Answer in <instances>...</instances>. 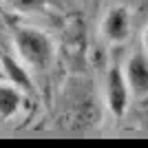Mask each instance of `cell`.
Wrapping results in <instances>:
<instances>
[{
  "label": "cell",
  "instance_id": "cell-1",
  "mask_svg": "<svg viewBox=\"0 0 148 148\" xmlns=\"http://www.w3.org/2000/svg\"><path fill=\"white\" fill-rule=\"evenodd\" d=\"M11 40L20 60L27 66L42 71L53 62V42L42 29L31 27V25H18L13 27Z\"/></svg>",
  "mask_w": 148,
  "mask_h": 148
},
{
  "label": "cell",
  "instance_id": "cell-2",
  "mask_svg": "<svg viewBox=\"0 0 148 148\" xmlns=\"http://www.w3.org/2000/svg\"><path fill=\"white\" fill-rule=\"evenodd\" d=\"M128 99H130V88L126 84L124 71L119 66H111L106 73V106L113 117H124L128 111Z\"/></svg>",
  "mask_w": 148,
  "mask_h": 148
},
{
  "label": "cell",
  "instance_id": "cell-3",
  "mask_svg": "<svg viewBox=\"0 0 148 148\" xmlns=\"http://www.w3.org/2000/svg\"><path fill=\"white\" fill-rule=\"evenodd\" d=\"M102 38L111 44H124L130 38V13L126 7H111L102 20Z\"/></svg>",
  "mask_w": 148,
  "mask_h": 148
},
{
  "label": "cell",
  "instance_id": "cell-4",
  "mask_svg": "<svg viewBox=\"0 0 148 148\" xmlns=\"http://www.w3.org/2000/svg\"><path fill=\"white\" fill-rule=\"evenodd\" d=\"M122 71L130 88V95L137 99L148 97V58L144 53H133Z\"/></svg>",
  "mask_w": 148,
  "mask_h": 148
},
{
  "label": "cell",
  "instance_id": "cell-5",
  "mask_svg": "<svg viewBox=\"0 0 148 148\" xmlns=\"http://www.w3.org/2000/svg\"><path fill=\"white\" fill-rule=\"evenodd\" d=\"M0 64H2V71H5V82H9L11 86L20 88V91H29L31 88V75L20 60L2 53L0 56Z\"/></svg>",
  "mask_w": 148,
  "mask_h": 148
},
{
  "label": "cell",
  "instance_id": "cell-6",
  "mask_svg": "<svg viewBox=\"0 0 148 148\" xmlns=\"http://www.w3.org/2000/svg\"><path fill=\"white\" fill-rule=\"evenodd\" d=\"M20 104H22V91L11 86L9 82H0V117H13L20 111Z\"/></svg>",
  "mask_w": 148,
  "mask_h": 148
},
{
  "label": "cell",
  "instance_id": "cell-7",
  "mask_svg": "<svg viewBox=\"0 0 148 148\" xmlns=\"http://www.w3.org/2000/svg\"><path fill=\"white\" fill-rule=\"evenodd\" d=\"M11 2L18 7V9H22V11H31V9H36V7L40 5V0H11Z\"/></svg>",
  "mask_w": 148,
  "mask_h": 148
},
{
  "label": "cell",
  "instance_id": "cell-8",
  "mask_svg": "<svg viewBox=\"0 0 148 148\" xmlns=\"http://www.w3.org/2000/svg\"><path fill=\"white\" fill-rule=\"evenodd\" d=\"M142 44H144V49L148 51V25H146V29H144V36H142Z\"/></svg>",
  "mask_w": 148,
  "mask_h": 148
},
{
  "label": "cell",
  "instance_id": "cell-9",
  "mask_svg": "<svg viewBox=\"0 0 148 148\" xmlns=\"http://www.w3.org/2000/svg\"><path fill=\"white\" fill-rule=\"evenodd\" d=\"M0 82H5V71H2V64H0Z\"/></svg>",
  "mask_w": 148,
  "mask_h": 148
}]
</instances>
